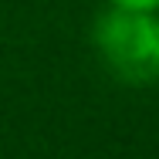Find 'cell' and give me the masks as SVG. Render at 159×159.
<instances>
[{"label":"cell","instance_id":"2","mask_svg":"<svg viewBox=\"0 0 159 159\" xmlns=\"http://www.w3.org/2000/svg\"><path fill=\"white\" fill-rule=\"evenodd\" d=\"M119 7H132V10H156L159 0H115Z\"/></svg>","mask_w":159,"mask_h":159},{"label":"cell","instance_id":"1","mask_svg":"<svg viewBox=\"0 0 159 159\" xmlns=\"http://www.w3.org/2000/svg\"><path fill=\"white\" fill-rule=\"evenodd\" d=\"M95 41L119 78L132 85H159V20L149 10L115 7L102 14Z\"/></svg>","mask_w":159,"mask_h":159}]
</instances>
